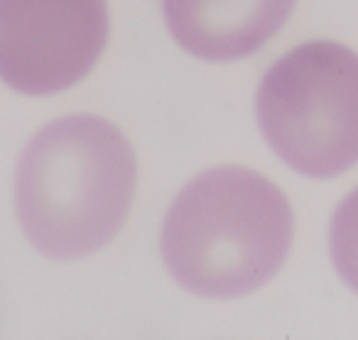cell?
<instances>
[{
    "label": "cell",
    "mask_w": 358,
    "mask_h": 340,
    "mask_svg": "<svg viewBox=\"0 0 358 340\" xmlns=\"http://www.w3.org/2000/svg\"><path fill=\"white\" fill-rule=\"evenodd\" d=\"M135 186L138 162L128 138L103 118L69 115L42 128L22 152L17 221L42 255H94L125 226Z\"/></svg>",
    "instance_id": "1"
},
{
    "label": "cell",
    "mask_w": 358,
    "mask_h": 340,
    "mask_svg": "<svg viewBox=\"0 0 358 340\" xmlns=\"http://www.w3.org/2000/svg\"><path fill=\"white\" fill-rule=\"evenodd\" d=\"M287 196L263 174L219 167L192 179L162 223V260L179 284L206 299L265 286L292 250Z\"/></svg>",
    "instance_id": "2"
},
{
    "label": "cell",
    "mask_w": 358,
    "mask_h": 340,
    "mask_svg": "<svg viewBox=\"0 0 358 340\" xmlns=\"http://www.w3.org/2000/svg\"><path fill=\"white\" fill-rule=\"evenodd\" d=\"M258 123L287 167L334 179L358 164V54L307 42L285 54L258 89Z\"/></svg>",
    "instance_id": "3"
},
{
    "label": "cell",
    "mask_w": 358,
    "mask_h": 340,
    "mask_svg": "<svg viewBox=\"0 0 358 340\" xmlns=\"http://www.w3.org/2000/svg\"><path fill=\"white\" fill-rule=\"evenodd\" d=\"M106 0H0V79L27 96L79 84L101 59Z\"/></svg>",
    "instance_id": "4"
},
{
    "label": "cell",
    "mask_w": 358,
    "mask_h": 340,
    "mask_svg": "<svg viewBox=\"0 0 358 340\" xmlns=\"http://www.w3.org/2000/svg\"><path fill=\"white\" fill-rule=\"evenodd\" d=\"M297 0H162L164 22L182 50L206 61L258 52L285 27Z\"/></svg>",
    "instance_id": "5"
},
{
    "label": "cell",
    "mask_w": 358,
    "mask_h": 340,
    "mask_svg": "<svg viewBox=\"0 0 358 340\" xmlns=\"http://www.w3.org/2000/svg\"><path fill=\"white\" fill-rule=\"evenodd\" d=\"M331 255L341 279L358 294V189L348 193L331 221Z\"/></svg>",
    "instance_id": "6"
}]
</instances>
